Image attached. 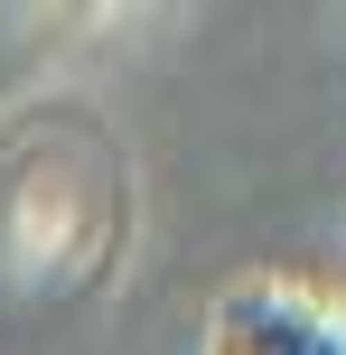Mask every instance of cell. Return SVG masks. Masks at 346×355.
<instances>
[{"mask_svg": "<svg viewBox=\"0 0 346 355\" xmlns=\"http://www.w3.org/2000/svg\"><path fill=\"white\" fill-rule=\"evenodd\" d=\"M206 355H346L337 309H318L291 281H234L206 318Z\"/></svg>", "mask_w": 346, "mask_h": 355, "instance_id": "6da1fadb", "label": "cell"}, {"mask_svg": "<svg viewBox=\"0 0 346 355\" xmlns=\"http://www.w3.org/2000/svg\"><path fill=\"white\" fill-rule=\"evenodd\" d=\"M337 346H346V309H337Z\"/></svg>", "mask_w": 346, "mask_h": 355, "instance_id": "7a4b0ae2", "label": "cell"}]
</instances>
